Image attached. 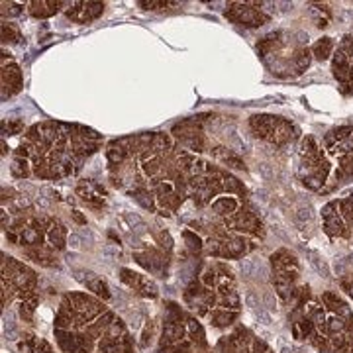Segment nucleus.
<instances>
[{
    "label": "nucleus",
    "mask_w": 353,
    "mask_h": 353,
    "mask_svg": "<svg viewBox=\"0 0 353 353\" xmlns=\"http://www.w3.org/2000/svg\"><path fill=\"white\" fill-rule=\"evenodd\" d=\"M324 143L330 155L340 161V171L336 176L353 175V126L332 130Z\"/></svg>",
    "instance_id": "2"
},
{
    "label": "nucleus",
    "mask_w": 353,
    "mask_h": 353,
    "mask_svg": "<svg viewBox=\"0 0 353 353\" xmlns=\"http://www.w3.org/2000/svg\"><path fill=\"white\" fill-rule=\"evenodd\" d=\"M283 48H287V41L283 39V34H273V36L265 38V41L261 43V53H263V57H267V55H273V53L281 51ZM308 65H310V59H292L289 55H279L273 63V69H275L273 73L294 71V75H301L303 71L308 69Z\"/></svg>",
    "instance_id": "5"
},
{
    "label": "nucleus",
    "mask_w": 353,
    "mask_h": 353,
    "mask_svg": "<svg viewBox=\"0 0 353 353\" xmlns=\"http://www.w3.org/2000/svg\"><path fill=\"white\" fill-rule=\"evenodd\" d=\"M322 218L328 236H350V226L353 224V194L341 201L328 202L322 208Z\"/></svg>",
    "instance_id": "3"
},
{
    "label": "nucleus",
    "mask_w": 353,
    "mask_h": 353,
    "mask_svg": "<svg viewBox=\"0 0 353 353\" xmlns=\"http://www.w3.org/2000/svg\"><path fill=\"white\" fill-rule=\"evenodd\" d=\"M345 87H350L353 90V63H352V69H350V79H347V85Z\"/></svg>",
    "instance_id": "10"
},
{
    "label": "nucleus",
    "mask_w": 353,
    "mask_h": 353,
    "mask_svg": "<svg viewBox=\"0 0 353 353\" xmlns=\"http://www.w3.org/2000/svg\"><path fill=\"white\" fill-rule=\"evenodd\" d=\"M332 50H334V41H332V38H322L314 43L312 53L316 55V59L324 61V59H328L330 55H332Z\"/></svg>",
    "instance_id": "6"
},
{
    "label": "nucleus",
    "mask_w": 353,
    "mask_h": 353,
    "mask_svg": "<svg viewBox=\"0 0 353 353\" xmlns=\"http://www.w3.org/2000/svg\"><path fill=\"white\" fill-rule=\"evenodd\" d=\"M38 204L41 206V208H48V206H50V202L46 201L43 196H38Z\"/></svg>",
    "instance_id": "9"
},
{
    "label": "nucleus",
    "mask_w": 353,
    "mask_h": 353,
    "mask_svg": "<svg viewBox=\"0 0 353 353\" xmlns=\"http://www.w3.org/2000/svg\"><path fill=\"white\" fill-rule=\"evenodd\" d=\"M245 303H248V306H255V296H253V294H248Z\"/></svg>",
    "instance_id": "11"
},
{
    "label": "nucleus",
    "mask_w": 353,
    "mask_h": 353,
    "mask_svg": "<svg viewBox=\"0 0 353 353\" xmlns=\"http://www.w3.org/2000/svg\"><path fill=\"white\" fill-rule=\"evenodd\" d=\"M303 183L308 189L318 190L328 179L330 163L324 153L320 152L314 138H306L303 141Z\"/></svg>",
    "instance_id": "1"
},
{
    "label": "nucleus",
    "mask_w": 353,
    "mask_h": 353,
    "mask_svg": "<svg viewBox=\"0 0 353 353\" xmlns=\"http://www.w3.org/2000/svg\"><path fill=\"white\" fill-rule=\"evenodd\" d=\"M214 210L218 214H230V212H234L236 210V201H232V199H222V201H218L214 204Z\"/></svg>",
    "instance_id": "7"
},
{
    "label": "nucleus",
    "mask_w": 353,
    "mask_h": 353,
    "mask_svg": "<svg viewBox=\"0 0 353 353\" xmlns=\"http://www.w3.org/2000/svg\"><path fill=\"white\" fill-rule=\"evenodd\" d=\"M252 128L257 132V136L269 139L277 145H283L294 138V126L287 120H281L277 116H255L252 120Z\"/></svg>",
    "instance_id": "4"
},
{
    "label": "nucleus",
    "mask_w": 353,
    "mask_h": 353,
    "mask_svg": "<svg viewBox=\"0 0 353 353\" xmlns=\"http://www.w3.org/2000/svg\"><path fill=\"white\" fill-rule=\"evenodd\" d=\"M79 236H75V234H73V236H71V238H69V243H71V248H79V245H81V243H79Z\"/></svg>",
    "instance_id": "8"
}]
</instances>
